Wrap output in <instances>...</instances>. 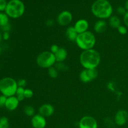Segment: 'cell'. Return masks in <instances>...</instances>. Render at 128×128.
<instances>
[{
  "instance_id": "cell-1",
  "label": "cell",
  "mask_w": 128,
  "mask_h": 128,
  "mask_svg": "<svg viewBox=\"0 0 128 128\" xmlns=\"http://www.w3.org/2000/svg\"><path fill=\"white\" fill-rule=\"evenodd\" d=\"M91 12L96 18L104 20L112 16L113 8L108 0H96L91 6Z\"/></svg>"
},
{
  "instance_id": "cell-2",
  "label": "cell",
  "mask_w": 128,
  "mask_h": 128,
  "mask_svg": "<svg viewBox=\"0 0 128 128\" xmlns=\"http://www.w3.org/2000/svg\"><path fill=\"white\" fill-rule=\"evenodd\" d=\"M80 61L84 69H96L101 62V55L94 49L86 50L80 54Z\"/></svg>"
},
{
  "instance_id": "cell-3",
  "label": "cell",
  "mask_w": 128,
  "mask_h": 128,
  "mask_svg": "<svg viewBox=\"0 0 128 128\" xmlns=\"http://www.w3.org/2000/svg\"><path fill=\"white\" fill-rule=\"evenodd\" d=\"M75 42L77 46L83 51L91 50L96 44V36L92 32L88 31L79 34Z\"/></svg>"
},
{
  "instance_id": "cell-4",
  "label": "cell",
  "mask_w": 128,
  "mask_h": 128,
  "mask_svg": "<svg viewBox=\"0 0 128 128\" xmlns=\"http://www.w3.org/2000/svg\"><path fill=\"white\" fill-rule=\"evenodd\" d=\"M4 12L11 18H19L24 13L25 5L21 0H10Z\"/></svg>"
},
{
  "instance_id": "cell-5",
  "label": "cell",
  "mask_w": 128,
  "mask_h": 128,
  "mask_svg": "<svg viewBox=\"0 0 128 128\" xmlns=\"http://www.w3.org/2000/svg\"><path fill=\"white\" fill-rule=\"evenodd\" d=\"M18 88L17 81L10 77H5L0 80V92L6 96H15Z\"/></svg>"
},
{
  "instance_id": "cell-6",
  "label": "cell",
  "mask_w": 128,
  "mask_h": 128,
  "mask_svg": "<svg viewBox=\"0 0 128 128\" xmlns=\"http://www.w3.org/2000/svg\"><path fill=\"white\" fill-rule=\"evenodd\" d=\"M56 58L51 51H43L38 55L36 63L42 68L49 69L56 64Z\"/></svg>"
},
{
  "instance_id": "cell-7",
  "label": "cell",
  "mask_w": 128,
  "mask_h": 128,
  "mask_svg": "<svg viewBox=\"0 0 128 128\" xmlns=\"http://www.w3.org/2000/svg\"><path fill=\"white\" fill-rule=\"evenodd\" d=\"M98 75L96 69H84L80 74V80L84 83H88L96 80Z\"/></svg>"
},
{
  "instance_id": "cell-8",
  "label": "cell",
  "mask_w": 128,
  "mask_h": 128,
  "mask_svg": "<svg viewBox=\"0 0 128 128\" xmlns=\"http://www.w3.org/2000/svg\"><path fill=\"white\" fill-rule=\"evenodd\" d=\"M78 127L79 128H98V124L94 118L84 116L79 121Z\"/></svg>"
},
{
  "instance_id": "cell-9",
  "label": "cell",
  "mask_w": 128,
  "mask_h": 128,
  "mask_svg": "<svg viewBox=\"0 0 128 128\" xmlns=\"http://www.w3.org/2000/svg\"><path fill=\"white\" fill-rule=\"evenodd\" d=\"M72 21V14L70 11L64 10L60 12L57 17V22L61 26L70 24Z\"/></svg>"
},
{
  "instance_id": "cell-10",
  "label": "cell",
  "mask_w": 128,
  "mask_h": 128,
  "mask_svg": "<svg viewBox=\"0 0 128 128\" xmlns=\"http://www.w3.org/2000/svg\"><path fill=\"white\" fill-rule=\"evenodd\" d=\"M128 121V112L126 110H119L114 116V122L119 126H122Z\"/></svg>"
},
{
  "instance_id": "cell-11",
  "label": "cell",
  "mask_w": 128,
  "mask_h": 128,
  "mask_svg": "<svg viewBox=\"0 0 128 128\" xmlns=\"http://www.w3.org/2000/svg\"><path fill=\"white\" fill-rule=\"evenodd\" d=\"M31 122L33 128H45L47 124L46 118L40 114L34 115L31 118Z\"/></svg>"
},
{
  "instance_id": "cell-12",
  "label": "cell",
  "mask_w": 128,
  "mask_h": 128,
  "mask_svg": "<svg viewBox=\"0 0 128 128\" xmlns=\"http://www.w3.org/2000/svg\"><path fill=\"white\" fill-rule=\"evenodd\" d=\"M39 114L44 118L50 117L54 112V107L51 104H44L39 108Z\"/></svg>"
},
{
  "instance_id": "cell-13",
  "label": "cell",
  "mask_w": 128,
  "mask_h": 128,
  "mask_svg": "<svg viewBox=\"0 0 128 128\" xmlns=\"http://www.w3.org/2000/svg\"><path fill=\"white\" fill-rule=\"evenodd\" d=\"M89 26H90V24L87 20L84 19H80L75 22L74 27L78 33L81 34L88 31Z\"/></svg>"
},
{
  "instance_id": "cell-14",
  "label": "cell",
  "mask_w": 128,
  "mask_h": 128,
  "mask_svg": "<svg viewBox=\"0 0 128 128\" xmlns=\"http://www.w3.org/2000/svg\"><path fill=\"white\" fill-rule=\"evenodd\" d=\"M20 101L16 96L7 98L4 107L10 111H13L18 108Z\"/></svg>"
},
{
  "instance_id": "cell-15",
  "label": "cell",
  "mask_w": 128,
  "mask_h": 128,
  "mask_svg": "<svg viewBox=\"0 0 128 128\" xmlns=\"http://www.w3.org/2000/svg\"><path fill=\"white\" fill-rule=\"evenodd\" d=\"M107 30V22L103 20H100L94 25V30L97 33H102Z\"/></svg>"
},
{
  "instance_id": "cell-16",
  "label": "cell",
  "mask_w": 128,
  "mask_h": 128,
  "mask_svg": "<svg viewBox=\"0 0 128 128\" xmlns=\"http://www.w3.org/2000/svg\"><path fill=\"white\" fill-rule=\"evenodd\" d=\"M56 62H63L68 57V51L64 48H60L58 51L54 54Z\"/></svg>"
},
{
  "instance_id": "cell-17",
  "label": "cell",
  "mask_w": 128,
  "mask_h": 128,
  "mask_svg": "<svg viewBox=\"0 0 128 128\" xmlns=\"http://www.w3.org/2000/svg\"><path fill=\"white\" fill-rule=\"evenodd\" d=\"M79 34L75 30L74 26H70L67 28L66 31V35L67 38L71 41H76V38Z\"/></svg>"
},
{
  "instance_id": "cell-18",
  "label": "cell",
  "mask_w": 128,
  "mask_h": 128,
  "mask_svg": "<svg viewBox=\"0 0 128 128\" xmlns=\"http://www.w3.org/2000/svg\"><path fill=\"white\" fill-rule=\"evenodd\" d=\"M109 23L112 28L118 29L121 26V20L117 16H111L109 18Z\"/></svg>"
},
{
  "instance_id": "cell-19",
  "label": "cell",
  "mask_w": 128,
  "mask_h": 128,
  "mask_svg": "<svg viewBox=\"0 0 128 128\" xmlns=\"http://www.w3.org/2000/svg\"><path fill=\"white\" fill-rule=\"evenodd\" d=\"M10 17L5 12H0V27H3L5 25L9 24Z\"/></svg>"
},
{
  "instance_id": "cell-20",
  "label": "cell",
  "mask_w": 128,
  "mask_h": 128,
  "mask_svg": "<svg viewBox=\"0 0 128 128\" xmlns=\"http://www.w3.org/2000/svg\"><path fill=\"white\" fill-rule=\"evenodd\" d=\"M24 88L18 87L17 89V91L16 92V96L20 101H22L24 100Z\"/></svg>"
},
{
  "instance_id": "cell-21",
  "label": "cell",
  "mask_w": 128,
  "mask_h": 128,
  "mask_svg": "<svg viewBox=\"0 0 128 128\" xmlns=\"http://www.w3.org/2000/svg\"><path fill=\"white\" fill-rule=\"evenodd\" d=\"M24 112L25 114L29 117H32L34 115L35 110L32 106H30V105H27L24 108Z\"/></svg>"
},
{
  "instance_id": "cell-22",
  "label": "cell",
  "mask_w": 128,
  "mask_h": 128,
  "mask_svg": "<svg viewBox=\"0 0 128 128\" xmlns=\"http://www.w3.org/2000/svg\"><path fill=\"white\" fill-rule=\"evenodd\" d=\"M48 73L49 76H50L51 78L55 79L56 78H58V71L57 69L55 67H54V66L48 69Z\"/></svg>"
},
{
  "instance_id": "cell-23",
  "label": "cell",
  "mask_w": 128,
  "mask_h": 128,
  "mask_svg": "<svg viewBox=\"0 0 128 128\" xmlns=\"http://www.w3.org/2000/svg\"><path fill=\"white\" fill-rule=\"evenodd\" d=\"M9 127V120L8 118L3 116L0 118V128H4Z\"/></svg>"
},
{
  "instance_id": "cell-24",
  "label": "cell",
  "mask_w": 128,
  "mask_h": 128,
  "mask_svg": "<svg viewBox=\"0 0 128 128\" xmlns=\"http://www.w3.org/2000/svg\"><path fill=\"white\" fill-rule=\"evenodd\" d=\"M55 68L57 69L58 71H64L68 70V66H66V65L64 63H62V62H58L56 64V66H55Z\"/></svg>"
},
{
  "instance_id": "cell-25",
  "label": "cell",
  "mask_w": 128,
  "mask_h": 128,
  "mask_svg": "<svg viewBox=\"0 0 128 128\" xmlns=\"http://www.w3.org/2000/svg\"><path fill=\"white\" fill-rule=\"evenodd\" d=\"M34 92L32 90L30 89H25L24 90V97L25 98L30 99L33 96Z\"/></svg>"
},
{
  "instance_id": "cell-26",
  "label": "cell",
  "mask_w": 128,
  "mask_h": 128,
  "mask_svg": "<svg viewBox=\"0 0 128 128\" xmlns=\"http://www.w3.org/2000/svg\"><path fill=\"white\" fill-rule=\"evenodd\" d=\"M7 4L8 2L6 0H0V12L5 11Z\"/></svg>"
},
{
  "instance_id": "cell-27",
  "label": "cell",
  "mask_w": 128,
  "mask_h": 128,
  "mask_svg": "<svg viewBox=\"0 0 128 128\" xmlns=\"http://www.w3.org/2000/svg\"><path fill=\"white\" fill-rule=\"evenodd\" d=\"M117 30H118V31L119 32V33H120L122 35L126 34L128 32V30L126 26H122V25H121V26H120Z\"/></svg>"
},
{
  "instance_id": "cell-28",
  "label": "cell",
  "mask_w": 128,
  "mask_h": 128,
  "mask_svg": "<svg viewBox=\"0 0 128 128\" xmlns=\"http://www.w3.org/2000/svg\"><path fill=\"white\" fill-rule=\"evenodd\" d=\"M116 11H117V13L120 15H124L127 12V10L125 8V7H123V6H119L118 8L116 10Z\"/></svg>"
},
{
  "instance_id": "cell-29",
  "label": "cell",
  "mask_w": 128,
  "mask_h": 128,
  "mask_svg": "<svg viewBox=\"0 0 128 128\" xmlns=\"http://www.w3.org/2000/svg\"><path fill=\"white\" fill-rule=\"evenodd\" d=\"M6 100H7V97L4 95H0V108H2L5 106Z\"/></svg>"
},
{
  "instance_id": "cell-30",
  "label": "cell",
  "mask_w": 128,
  "mask_h": 128,
  "mask_svg": "<svg viewBox=\"0 0 128 128\" xmlns=\"http://www.w3.org/2000/svg\"><path fill=\"white\" fill-rule=\"evenodd\" d=\"M17 83L18 87H21L24 88L27 82H26V80H24V79H20V80L17 81Z\"/></svg>"
},
{
  "instance_id": "cell-31",
  "label": "cell",
  "mask_w": 128,
  "mask_h": 128,
  "mask_svg": "<svg viewBox=\"0 0 128 128\" xmlns=\"http://www.w3.org/2000/svg\"><path fill=\"white\" fill-rule=\"evenodd\" d=\"M59 49H60V47H59L58 45L52 44V46H51V48H50V51H51L52 54H55L58 51Z\"/></svg>"
},
{
  "instance_id": "cell-32",
  "label": "cell",
  "mask_w": 128,
  "mask_h": 128,
  "mask_svg": "<svg viewBox=\"0 0 128 128\" xmlns=\"http://www.w3.org/2000/svg\"><path fill=\"white\" fill-rule=\"evenodd\" d=\"M11 29V26L10 23L8 24L5 25L3 27H1V30H2L3 32H10V30Z\"/></svg>"
},
{
  "instance_id": "cell-33",
  "label": "cell",
  "mask_w": 128,
  "mask_h": 128,
  "mask_svg": "<svg viewBox=\"0 0 128 128\" xmlns=\"http://www.w3.org/2000/svg\"><path fill=\"white\" fill-rule=\"evenodd\" d=\"M123 16H124L123 17L124 23L125 26L128 28V11L126 12V13Z\"/></svg>"
},
{
  "instance_id": "cell-34",
  "label": "cell",
  "mask_w": 128,
  "mask_h": 128,
  "mask_svg": "<svg viewBox=\"0 0 128 128\" xmlns=\"http://www.w3.org/2000/svg\"><path fill=\"white\" fill-rule=\"evenodd\" d=\"M10 32H3V34H2V40H5V41H7V40H8L10 39Z\"/></svg>"
},
{
  "instance_id": "cell-35",
  "label": "cell",
  "mask_w": 128,
  "mask_h": 128,
  "mask_svg": "<svg viewBox=\"0 0 128 128\" xmlns=\"http://www.w3.org/2000/svg\"><path fill=\"white\" fill-rule=\"evenodd\" d=\"M54 24V21L52 19H50V20H48L46 22V26H48V27H51Z\"/></svg>"
},
{
  "instance_id": "cell-36",
  "label": "cell",
  "mask_w": 128,
  "mask_h": 128,
  "mask_svg": "<svg viewBox=\"0 0 128 128\" xmlns=\"http://www.w3.org/2000/svg\"><path fill=\"white\" fill-rule=\"evenodd\" d=\"M125 8L126 9L127 11H128V0H126V2H125Z\"/></svg>"
},
{
  "instance_id": "cell-37",
  "label": "cell",
  "mask_w": 128,
  "mask_h": 128,
  "mask_svg": "<svg viewBox=\"0 0 128 128\" xmlns=\"http://www.w3.org/2000/svg\"><path fill=\"white\" fill-rule=\"evenodd\" d=\"M2 40V34L0 32V42H1Z\"/></svg>"
},
{
  "instance_id": "cell-38",
  "label": "cell",
  "mask_w": 128,
  "mask_h": 128,
  "mask_svg": "<svg viewBox=\"0 0 128 128\" xmlns=\"http://www.w3.org/2000/svg\"><path fill=\"white\" fill-rule=\"evenodd\" d=\"M1 51H2V50H1V48L0 47V54H1Z\"/></svg>"
},
{
  "instance_id": "cell-39",
  "label": "cell",
  "mask_w": 128,
  "mask_h": 128,
  "mask_svg": "<svg viewBox=\"0 0 128 128\" xmlns=\"http://www.w3.org/2000/svg\"><path fill=\"white\" fill-rule=\"evenodd\" d=\"M10 128L9 127H7V128Z\"/></svg>"
},
{
  "instance_id": "cell-40",
  "label": "cell",
  "mask_w": 128,
  "mask_h": 128,
  "mask_svg": "<svg viewBox=\"0 0 128 128\" xmlns=\"http://www.w3.org/2000/svg\"></svg>"
}]
</instances>
